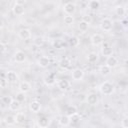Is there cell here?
Returning <instances> with one entry per match:
<instances>
[{
	"label": "cell",
	"mask_w": 128,
	"mask_h": 128,
	"mask_svg": "<svg viewBox=\"0 0 128 128\" xmlns=\"http://www.w3.org/2000/svg\"><path fill=\"white\" fill-rule=\"evenodd\" d=\"M114 85L109 82V81H105L103 83H101V85L99 86V90H100V93L105 95V96H109L111 95L113 92H114Z\"/></svg>",
	"instance_id": "6da1fadb"
},
{
	"label": "cell",
	"mask_w": 128,
	"mask_h": 128,
	"mask_svg": "<svg viewBox=\"0 0 128 128\" xmlns=\"http://www.w3.org/2000/svg\"><path fill=\"white\" fill-rule=\"evenodd\" d=\"M100 28L104 32H109L113 28V21L110 18H104L100 22Z\"/></svg>",
	"instance_id": "7a4b0ae2"
},
{
	"label": "cell",
	"mask_w": 128,
	"mask_h": 128,
	"mask_svg": "<svg viewBox=\"0 0 128 128\" xmlns=\"http://www.w3.org/2000/svg\"><path fill=\"white\" fill-rule=\"evenodd\" d=\"M90 42H91V44L94 45V46H99V45H101V44L104 42V38H103V36H102L101 34L95 33V34H93V35L91 36Z\"/></svg>",
	"instance_id": "3957f363"
},
{
	"label": "cell",
	"mask_w": 128,
	"mask_h": 128,
	"mask_svg": "<svg viewBox=\"0 0 128 128\" xmlns=\"http://www.w3.org/2000/svg\"><path fill=\"white\" fill-rule=\"evenodd\" d=\"M63 10L67 15H73L76 12V5L73 2H67L64 4Z\"/></svg>",
	"instance_id": "277c9868"
},
{
	"label": "cell",
	"mask_w": 128,
	"mask_h": 128,
	"mask_svg": "<svg viewBox=\"0 0 128 128\" xmlns=\"http://www.w3.org/2000/svg\"><path fill=\"white\" fill-rule=\"evenodd\" d=\"M71 76H72V79L75 80V81H80L84 78V71L80 68H75L72 73H71Z\"/></svg>",
	"instance_id": "5b68a950"
},
{
	"label": "cell",
	"mask_w": 128,
	"mask_h": 128,
	"mask_svg": "<svg viewBox=\"0 0 128 128\" xmlns=\"http://www.w3.org/2000/svg\"><path fill=\"white\" fill-rule=\"evenodd\" d=\"M5 78L6 80L8 81V83H15L18 81V75L15 71L13 70H10V71H7V73L5 74Z\"/></svg>",
	"instance_id": "8992f818"
},
{
	"label": "cell",
	"mask_w": 128,
	"mask_h": 128,
	"mask_svg": "<svg viewBox=\"0 0 128 128\" xmlns=\"http://www.w3.org/2000/svg\"><path fill=\"white\" fill-rule=\"evenodd\" d=\"M12 11L13 13L16 15V16H22L25 12V9H24V6L20 3H15L13 5V8H12Z\"/></svg>",
	"instance_id": "52a82bcc"
},
{
	"label": "cell",
	"mask_w": 128,
	"mask_h": 128,
	"mask_svg": "<svg viewBox=\"0 0 128 128\" xmlns=\"http://www.w3.org/2000/svg\"><path fill=\"white\" fill-rule=\"evenodd\" d=\"M18 36L22 40H28V39L31 38V31L28 28H22V29L19 30Z\"/></svg>",
	"instance_id": "ba28073f"
},
{
	"label": "cell",
	"mask_w": 128,
	"mask_h": 128,
	"mask_svg": "<svg viewBox=\"0 0 128 128\" xmlns=\"http://www.w3.org/2000/svg\"><path fill=\"white\" fill-rule=\"evenodd\" d=\"M57 87H58V89L61 90V91H66V90H68L69 87H70V82H69V80H67V79H60V80L57 82Z\"/></svg>",
	"instance_id": "9c48e42d"
},
{
	"label": "cell",
	"mask_w": 128,
	"mask_h": 128,
	"mask_svg": "<svg viewBox=\"0 0 128 128\" xmlns=\"http://www.w3.org/2000/svg\"><path fill=\"white\" fill-rule=\"evenodd\" d=\"M29 108L33 113H39L41 110V103L38 100H32L29 104Z\"/></svg>",
	"instance_id": "30bf717a"
},
{
	"label": "cell",
	"mask_w": 128,
	"mask_h": 128,
	"mask_svg": "<svg viewBox=\"0 0 128 128\" xmlns=\"http://www.w3.org/2000/svg\"><path fill=\"white\" fill-rule=\"evenodd\" d=\"M14 60L17 63H23L26 60V54L22 50H18L14 54Z\"/></svg>",
	"instance_id": "8fae6325"
},
{
	"label": "cell",
	"mask_w": 128,
	"mask_h": 128,
	"mask_svg": "<svg viewBox=\"0 0 128 128\" xmlns=\"http://www.w3.org/2000/svg\"><path fill=\"white\" fill-rule=\"evenodd\" d=\"M98 101H99V98L95 93H90L86 96V102L89 105H96L98 104Z\"/></svg>",
	"instance_id": "7c38bea8"
},
{
	"label": "cell",
	"mask_w": 128,
	"mask_h": 128,
	"mask_svg": "<svg viewBox=\"0 0 128 128\" xmlns=\"http://www.w3.org/2000/svg\"><path fill=\"white\" fill-rule=\"evenodd\" d=\"M50 123H51V120H50L48 117H46V116H42V117H40V118L37 120V124H38V126L41 127V128H46V127H48V126L50 125Z\"/></svg>",
	"instance_id": "4fadbf2b"
},
{
	"label": "cell",
	"mask_w": 128,
	"mask_h": 128,
	"mask_svg": "<svg viewBox=\"0 0 128 128\" xmlns=\"http://www.w3.org/2000/svg\"><path fill=\"white\" fill-rule=\"evenodd\" d=\"M58 123H59V125L62 126V127H67V126H69V125L71 124L70 116H68L67 114L60 116V118H59V120H58Z\"/></svg>",
	"instance_id": "5bb4252c"
},
{
	"label": "cell",
	"mask_w": 128,
	"mask_h": 128,
	"mask_svg": "<svg viewBox=\"0 0 128 128\" xmlns=\"http://www.w3.org/2000/svg\"><path fill=\"white\" fill-rule=\"evenodd\" d=\"M3 121H4L6 126H13L15 123H17L16 122V117L14 115H11V114L6 115L5 118L3 119Z\"/></svg>",
	"instance_id": "9a60e30c"
},
{
	"label": "cell",
	"mask_w": 128,
	"mask_h": 128,
	"mask_svg": "<svg viewBox=\"0 0 128 128\" xmlns=\"http://www.w3.org/2000/svg\"><path fill=\"white\" fill-rule=\"evenodd\" d=\"M106 64H107L109 67H111V68L116 67V66L118 65V59H117V57H115V56H113V55L108 56L107 59H106Z\"/></svg>",
	"instance_id": "2e32d148"
},
{
	"label": "cell",
	"mask_w": 128,
	"mask_h": 128,
	"mask_svg": "<svg viewBox=\"0 0 128 128\" xmlns=\"http://www.w3.org/2000/svg\"><path fill=\"white\" fill-rule=\"evenodd\" d=\"M18 88H19V91L24 92V93H27V92L30 91V89H31V85H30V83L27 82V81H22V82L19 84Z\"/></svg>",
	"instance_id": "e0dca14e"
},
{
	"label": "cell",
	"mask_w": 128,
	"mask_h": 128,
	"mask_svg": "<svg viewBox=\"0 0 128 128\" xmlns=\"http://www.w3.org/2000/svg\"><path fill=\"white\" fill-rule=\"evenodd\" d=\"M111 67H109L107 64H104V65H101L100 67H99V72H100V74L102 75V76H108L110 73H111Z\"/></svg>",
	"instance_id": "ac0fdd59"
},
{
	"label": "cell",
	"mask_w": 128,
	"mask_h": 128,
	"mask_svg": "<svg viewBox=\"0 0 128 128\" xmlns=\"http://www.w3.org/2000/svg\"><path fill=\"white\" fill-rule=\"evenodd\" d=\"M38 65H39L40 67H42V68L48 67V66L50 65V60H49V58H48L47 56H42V57H40L39 60H38Z\"/></svg>",
	"instance_id": "d6986e66"
},
{
	"label": "cell",
	"mask_w": 128,
	"mask_h": 128,
	"mask_svg": "<svg viewBox=\"0 0 128 128\" xmlns=\"http://www.w3.org/2000/svg\"><path fill=\"white\" fill-rule=\"evenodd\" d=\"M21 102L20 101H18L16 98L15 99H13L12 101H11V103L9 104V109L11 110V111H18L19 109H20V107H21V104H20Z\"/></svg>",
	"instance_id": "ffe728a7"
},
{
	"label": "cell",
	"mask_w": 128,
	"mask_h": 128,
	"mask_svg": "<svg viewBox=\"0 0 128 128\" xmlns=\"http://www.w3.org/2000/svg\"><path fill=\"white\" fill-rule=\"evenodd\" d=\"M59 67L61 69H68L71 65V61L69 58H62L60 61H59Z\"/></svg>",
	"instance_id": "44dd1931"
},
{
	"label": "cell",
	"mask_w": 128,
	"mask_h": 128,
	"mask_svg": "<svg viewBox=\"0 0 128 128\" xmlns=\"http://www.w3.org/2000/svg\"><path fill=\"white\" fill-rule=\"evenodd\" d=\"M88 7L92 11H96L100 8V2L99 0H90L88 3Z\"/></svg>",
	"instance_id": "7402d4cb"
},
{
	"label": "cell",
	"mask_w": 128,
	"mask_h": 128,
	"mask_svg": "<svg viewBox=\"0 0 128 128\" xmlns=\"http://www.w3.org/2000/svg\"><path fill=\"white\" fill-rule=\"evenodd\" d=\"M43 80H44V83L47 86H53L56 83V80H55V78H54L53 75H46L43 78Z\"/></svg>",
	"instance_id": "603a6c76"
},
{
	"label": "cell",
	"mask_w": 128,
	"mask_h": 128,
	"mask_svg": "<svg viewBox=\"0 0 128 128\" xmlns=\"http://www.w3.org/2000/svg\"><path fill=\"white\" fill-rule=\"evenodd\" d=\"M101 53H102V55H103V56H105V57H108V56H111V55H113V50H112V48H111L110 46H108V45H105V46H103V47H102Z\"/></svg>",
	"instance_id": "cb8c5ba5"
},
{
	"label": "cell",
	"mask_w": 128,
	"mask_h": 128,
	"mask_svg": "<svg viewBox=\"0 0 128 128\" xmlns=\"http://www.w3.org/2000/svg\"><path fill=\"white\" fill-rule=\"evenodd\" d=\"M98 58H99V56H98V53H96V52H90L87 55V61L89 63H95V62H97Z\"/></svg>",
	"instance_id": "d4e9b609"
},
{
	"label": "cell",
	"mask_w": 128,
	"mask_h": 128,
	"mask_svg": "<svg viewBox=\"0 0 128 128\" xmlns=\"http://www.w3.org/2000/svg\"><path fill=\"white\" fill-rule=\"evenodd\" d=\"M114 11H115V14H116L117 16H124L125 13H126L125 7H123V6H121V5L116 6V7L114 8Z\"/></svg>",
	"instance_id": "484cf974"
},
{
	"label": "cell",
	"mask_w": 128,
	"mask_h": 128,
	"mask_svg": "<svg viewBox=\"0 0 128 128\" xmlns=\"http://www.w3.org/2000/svg\"><path fill=\"white\" fill-rule=\"evenodd\" d=\"M79 43H80L79 38L76 37V36H72V37H70L69 40H68V44H69L71 47H77V46L79 45Z\"/></svg>",
	"instance_id": "4316f807"
},
{
	"label": "cell",
	"mask_w": 128,
	"mask_h": 128,
	"mask_svg": "<svg viewBox=\"0 0 128 128\" xmlns=\"http://www.w3.org/2000/svg\"><path fill=\"white\" fill-rule=\"evenodd\" d=\"M15 117H16V122L19 123V124H23L26 121V115L22 112H18L15 115Z\"/></svg>",
	"instance_id": "83f0119b"
},
{
	"label": "cell",
	"mask_w": 128,
	"mask_h": 128,
	"mask_svg": "<svg viewBox=\"0 0 128 128\" xmlns=\"http://www.w3.org/2000/svg\"><path fill=\"white\" fill-rule=\"evenodd\" d=\"M78 27H79V30H80V31L86 32V31L88 30V28H89V23L86 22V21H84V20H82V21H80Z\"/></svg>",
	"instance_id": "f1b7e54d"
},
{
	"label": "cell",
	"mask_w": 128,
	"mask_h": 128,
	"mask_svg": "<svg viewBox=\"0 0 128 128\" xmlns=\"http://www.w3.org/2000/svg\"><path fill=\"white\" fill-rule=\"evenodd\" d=\"M63 22H64L65 25L69 26V25L73 24V22H74V18H73L72 15H67V14H66V15L64 16V18H63Z\"/></svg>",
	"instance_id": "f546056e"
},
{
	"label": "cell",
	"mask_w": 128,
	"mask_h": 128,
	"mask_svg": "<svg viewBox=\"0 0 128 128\" xmlns=\"http://www.w3.org/2000/svg\"><path fill=\"white\" fill-rule=\"evenodd\" d=\"M70 120H71V123H72V124H77V123L80 122L81 116H80L78 113H74V114L70 115Z\"/></svg>",
	"instance_id": "4dcf8cb0"
},
{
	"label": "cell",
	"mask_w": 128,
	"mask_h": 128,
	"mask_svg": "<svg viewBox=\"0 0 128 128\" xmlns=\"http://www.w3.org/2000/svg\"><path fill=\"white\" fill-rule=\"evenodd\" d=\"M12 100H13L12 97L9 96V95H5V96H2V97H1V102H2L3 104H5V105H8V106H9V104L11 103Z\"/></svg>",
	"instance_id": "1f68e13d"
},
{
	"label": "cell",
	"mask_w": 128,
	"mask_h": 128,
	"mask_svg": "<svg viewBox=\"0 0 128 128\" xmlns=\"http://www.w3.org/2000/svg\"><path fill=\"white\" fill-rule=\"evenodd\" d=\"M66 114L68 115V116H70V115H72V114H74V113H77V108L75 107V106H68L67 108H66Z\"/></svg>",
	"instance_id": "d6a6232c"
},
{
	"label": "cell",
	"mask_w": 128,
	"mask_h": 128,
	"mask_svg": "<svg viewBox=\"0 0 128 128\" xmlns=\"http://www.w3.org/2000/svg\"><path fill=\"white\" fill-rule=\"evenodd\" d=\"M43 43H44V39H43V37H41V36H37V37H35V39H34V44H35V45H37V46H41V45H43Z\"/></svg>",
	"instance_id": "836d02e7"
},
{
	"label": "cell",
	"mask_w": 128,
	"mask_h": 128,
	"mask_svg": "<svg viewBox=\"0 0 128 128\" xmlns=\"http://www.w3.org/2000/svg\"><path fill=\"white\" fill-rule=\"evenodd\" d=\"M25 98H26V96H25V93H24V92L19 91V92L16 94V99H17L18 101H20V102L25 101Z\"/></svg>",
	"instance_id": "e575fe53"
},
{
	"label": "cell",
	"mask_w": 128,
	"mask_h": 128,
	"mask_svg": "<svg viewBox=\"0 0 128 128\" xmlns=\"http://www.w3.org/2000/svg\"><path fill=\"white\" fill-rule=\"evenodd\" d=\"M7 84H8V81L6 80V78H2L0 80V86H1V88H5L7 86Z\"/></svg>",
	"instance_id": "d590c367"
},
{
	"label": "cell",
	"mask_w": 128,
	"mask_h": 128,
	"mask_svg": "<svg viewBox=\"0 0 128 128\" xmlns=\"http://www.w3.org/2000/svg\"><path fill=\"white\" fill-rule=\"evenodd\" d=\"M121 126L124 127V128H128V117L124 118V119L121 121Z\"/></svg>",
	"instance_id": "8d00e7d4"
},
{
	"label": "cell",
	"mask_w": 128,
	"mask_h": 128,
	"mask_svg": "<svg viewBox=\"0 0 128 128\" xmlns=\"http://www.w3.org/2000/svg\"><path fill=\"white\" fill-rule=\"evenodd\" d=\"M0 47H1V53L4 54L5 51H6V45H5L3 42H1V43H0Z\"/></svg>",
	"instance_id": "74e56055"
},
{
	"label": "cell",
	"mask_w": 128,
	"mask_h": 128,
	"mask_svg": "<svg viewBox=\"0 0 128 128\" xmlns=\"http://www.w3.org/2000/svg\"><path fill=\"white\" fill-rule=\"evenodd\" d=\"M83 20H84V21H86V22H88L89 24H90V22H91V18H90L89 16H87V15L84 17V19H83Z\"/></svg>",
	"instance_id": "f35d334b"
},
{
	"label": "cell",
	"mask_w": 128,
	"mask_h": 128,
	"mask_svg": "<svg viewBox=\"0 0 128 128\" xmlns=\"http://www.w3.org/2000/svg\"><path fill=\"white\" fill-rule=\"evenodd\" d=\"M125 9H126V11H128V1H127L126 5H125Z\"/></svg>",
	"instance_id": "ab89813d"
},
{
	"label": "cell",
	"mask_w": 128,
	"mask_h": 128,
	"mask_svg": "<svg viewBox=\"0 0 128 128\" xmlns=\"http://www.w3.org/2000/svg\"><path fill=\"white\" fill-rule=\"evenodd\" d=\"M107 1H109V2H111V3H114V2H116L117 0H107Z\"/></svg>",
	"instance_id": "60d3db41"
}]
</instances>
